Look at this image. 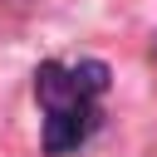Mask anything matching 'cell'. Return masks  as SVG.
<instances>
[{
  "label": "cell",
  "mask_w": 157,
  "mask_h": 157,
  "mask_svg": "<svg viewBox=\"0 0 157 157\" xmlns=\"http://www.w3.org/2000/svg\"><path fill=\"white\" fill-rule=\"evenodd\" d=\"M108 98V64L103 59H44L34 69V103L44 113V152L69 157L78 152L98 123Z\"/></svg>",
  "instance_id": "obj_1"
}]
</instances>
